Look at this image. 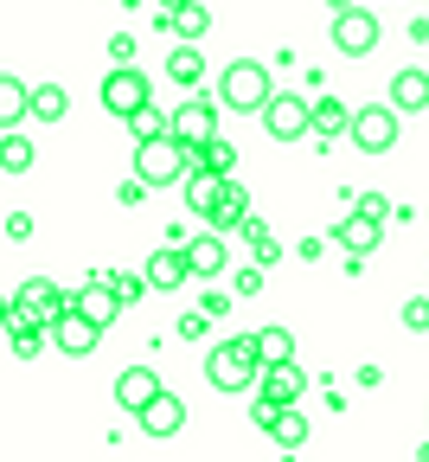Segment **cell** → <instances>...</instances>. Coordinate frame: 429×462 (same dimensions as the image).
<instances>
[{
	"mask_svg": "<svg viewBox=\"0 0 429 462\" xmlns=\"http://www.w3.org/2000/svg\"><path fill=\"white\" fill-rule=\"evenodd\" d=\"M263 346H257V334H231V340H218L212 354H205V379H212V392H251V385H263Z\"/></svg>",
	"mask_w": 429,
	"mask_h": 462,
	"instance_id": "obj_1",
	"label": "cell"
},
{
	"mask_svg": "<svg viewBox=\"0 0 429 462\" xmlns=\"http://www.w3.org/2000/svg\"><path fill=\"white\" fill-rule=\"evenodd\" d=\"M193 167H199V148L179 142V135H148V142H135V173H141L148 187H173V180H187Z\"/></svg>",
	"mask_w": 429,
	"mask_h": 462,
	"instance_id": "obj_2",
	"label": "cell"
},
{
	"mask_svg": "<svg viewBox=\"0 0 429 462\" xmlns=\"http://www.w3.org/2000/svg\"><path fill=\"white\" fill-rule=\"evenodd\" d=\"M276 90H269V71L257 65V58H237V65H224L218 71V103L237 116V109H257L263 116V103H269Z\"/></svg>",
	"mask_w": 429,
	"mask_h": 462,
	"instance_id": "obj_3",
	"label": "cell"
},
{
	"mask_svg": "<svg viewBox=\"0 0 429 462\" xmlns=\"http://www.w3.org/2000/svg\"><path fill=\"white\" fill-rule=\"evenodd\" d=\"M397 103L385 97V103H365V109H352V142H359V154H391L397 148Z\"/></svg>",
	"mask_w": 429,
	"mask_h": 462,
	"instance_id": "obj_4",
	"label": "cell"
},
{
	"mask_svg": "<svg viewBox=\"0 0 429 462\" xmlns=\"http://www.w3.org/2000/svg\"><path fill=\"white\" fill-rule=\"evenodd\" d=\"M96 97H103V109H109V116H122V123H129L135 109H148V103H154V97H148L141 65H115V71L96 84Z\"/></svg>",
	"mask_w": 429,
	"mask_h": 462,
	"instance_id": "obj_5",
	"label": "cell"
},
{
	"mask_svg": "<svg viewBox=\"0 0 429 462\" xmlns=\"http://www.w3.org/2000/svg\"><path fill=\"white\" fill-rule=\"evenodd\" d=\"M263 129L269 142H301V135H315V103H301V97H269L263 103Z\"/></svg>",
	"mask_w": 429,
	"mask_h": 462,
	"instance_id": "obj_6",
	"label": "cell"
},
{
	"mask_svg": "<svg viewBox=\"0 0 429 462\" xmlns=\"http://www.w3.org/2000/svg\"><path fill=\"white\" fill-rule=\"evenodd\" d=\"M372 45H379V14H372V7L333 14V51H340V58H365Z\"/></svg>",
	"mask_w": 429,
	"mask_h": 462,
	"instance_id": "obj_7",
	"label": "cell"
},
{
	"mask_svg": "<svg viewBox=\"0 0 429 462\" xmlns=\"http://www.w3.org/2000/svg\"><path fill=\"white\" fill-rule=\"evenodd\" d=\"M65 309H78V289L65 296V289H51L45 276H26V289L14 296V315H32V321H45V328L65 315Z\"/></svg>",
	"mask_w": 429,
	"mask_h": 462,
	"instance_id": "obj_8",
	"label": "cell"
},
{
	"mask_svg": "<svg viewBox=\"0 0 429 462\" xmlns=\"http://www.w3.org/2000/svg\"><path fill=\"white\" fill-rule=\"evenodd\" d=\"M218 109H224L218 97H187V103L173 109V135L193 142V148H205V142L218 135Z\"/></svg>",
	"mask_w": 429,
	"mask_h": 462,
	"instance_id": "obj_9",
	"label": "cell"
},
{
	"mask_svg": "<svg viewBox=\"0 0 429 462\" xmlns=\"http://www.w3.org/2000/svg\"><path fill=\"white\" fill-rule=\"evenodd\" d=\"M51 340H58V354L84 360V354H96V340H103V321H90L84 309H65V315L51 321Z\"/></svg>",
	"mask_w": 429,
	"mask_h": 462,
	"instance_id": "obj_10",
	"label": "cell"
},
{
	"mask_svg": "<svg viewBox=\"0 0 429 462\" xmlns=\"http://www.w3.org/2000/svg\"><path fill=\"white\" fill-rule=\"evenodd\" d=\"M154 398H160V379H154V366H122V373H115V404H122L129 418H141Z\"/></svg>",
	"mask_w": 429,
	"mask_h": 462,
	"instance_id": "obj_11",
	"label": "cell"
},
{
	"mask_svg": "<svg viewBox=\"0 0 429 462\" xmlns=\"http://www.w3.org/2000/svg\"><path fill=\"white\" fill-rule=\"evenodd\" d=\"M379 231H385V218L359 206V212H346V218L333 225V245H340L346 257H365V251H372V245H379Z\"/></svg>",
	"mask_w": 429,
	"mask_h": 462,
	"instance_id": "obj_12",
	"label": "cell"
},
{
	"mask_svg": "<svg viewBox=\"0 0 429 462\" xmlns=\"http://www.w3.org/2000/svg\"><path fill=\"white\" fill-rule=\"evenodd\" d=\"M78 309H84L90 321H103V328H109V321H115L122 309H129V302H122V296H115V282H109V276L96 270L90 282H78Z\"/></svg>",
	"mask_w": 429,
	"mask_h": 462,
	"instance_id": "obj_13",
	"label": "cell"
},
{
	"mask_svg": "<svg viewBox=\"0 0 429 462\" xmlns=\"http://www.w3.org/2000/svg\"><path fill=\"white\" fill-rule=\"evenodd\" d=\"M224 180H231V173H218V167H193V173H187V206H193L199 218H212L218 199H224Z\"/></svg>",
	"mask_w": 429,
	"mask_h": 462,
	"instance_id": "obj_14",
	"label": "cell"
},
{
	"mask_svg": "<svg viewBox=\"0 0 429 462\" xmlns=\"http://www.w3.org/2000/svg\"><path fill=\"white\" fill-rule=\"evenodd\" d=\"M193 276V257H187V245H160L154 257H148V282L154 289H179Z\"/></svg>",
	"mask_w": 429,
	"mask_h": 462,
	"instance_id": "obj_15",
	"label": "cell"
},
{
	"mask_svg": "<svg viewBox=\"0 0 429 462\" xmlns=\"http://www.w3.org/2000/svg\"><path fill=\"white\" fill-rule=\"evenodd\" d=\"M301 392H308V373H301L295 360H269V366H263V398H276V404H295Z\"/></svg>",
	"mask_w": 429,
	"mask_h": 462,
	"instance_id": "obj_16",
	"label": "cell"
},
{
	"mask_svg": "<svg viewBox=\"0 0 429 462\" xmlns=\"http://www.w3.org/2000/svg\"><path fill=\"white\" fill-rule=\"evenodd\" d=\"M167 78H173L179 90H199V78H205L199 39H173V51H167Z\"/></svg>",
	"mask_w": 429,
	"mask_h": 462,
	"instance_id": "obj_17",
	"label": "cell"
},
{
	"mask_svg": "<svg viewBox=\"0 0 429 462\" xmlns=\"http://www.w3.org/2000/svg\"><path fill=\"white\" fill-rule=\"evenodd\" d=\"M187 257H193V276H218V270L231 263L224 231H199V238H187Z\"/></svg>",
	"mask_w": 429,
	"mask_h": 462,
	"instance_id": "obj_18",
	"label": "cell"
},
{
	"mask_svg": "<svg viewBox=\"0 0 429 462\" xmlns=\"http://www.w3.org/2000/svg\"><path fill=\"white\" fill-rule=\"evenodd\" d=\"M179 424H187V398H173V392H160L148 411H141V430L148 437H173Z\"/></svg>",
	"mask_w": 429,
	"mask_h": 462,
	"instance_id": "obj_19",
	"label": "cell"
},
{
	"mask_svg": "<svg viewBox=\"0 0 429 462\" xmlns=\"http://www.w3.org/2000/svg\"><path fill=\"white\" fill-rule=\"evenodd\" d=\"M391 103L410 116V109H429V71L423 65H404L397 78H391Z\"/></svg>",
	"mask_w": 429,
	"mask_h": 462,
	"instance_id": "obj_20",
	"label": "cell"
},
{
	"mask_svg": "<svg viewBox=\"0 0 429 462\" xmlns=\"http://www.w3.org/2000/svg\"><path fill=\"white\" fill-rule=\"evenodd\" d=\"M315 135H321V142L352 135V109H346L340 97H321V103H315Z\"/></svg>",
	"mask_w": 429,
	"mask_h": 462,
	"instance_id": "obj_21",
	"label": "cell"
},
{
	"mask_svg": "<svg viewBox=\"0 0 429 462\" xmlns=\"http://www.w3.org/2000/svg\"><path fill=\"white\" fill-rule=\"evenodd\" d=\"M7 346H14V360H32L39 346H45V321H32V315H14V321H7Z\"/></svg>",
	"mask_w": 429,
	"mask_h": 462,
	"instance_id": "obj_22",
	"label": "cell"
},
{
	"mask_svg": "<svg viewBox=\"0 0 429 462\" xmlns=\"http://www.w3.org/2000/svg\"><path fill=\"white\" fill-rule=\"evenodd\" d=\"M65 109H71L65 84H39L32 90V116H39V123H65Z\"/></svg>",
	"mask_w": 429,
	"mask_h": 462,
	"instance_id": "obj_23",
	"label": "cell"
},
{
	"mask_svg": "<svg viewBox=\"0 0 429 462\" xmlns=\"http://www.w3.org/2000/svg\"><path fill=\"white\" fill-rule=\"evenodd\" d=\"M20 116H32V97L20 90V78H0V123H20Z\"/></svg>",
	"mask_w": 429,
	"mask_h": 462,
	"instance_id": "obj_24",
	"label": "cell"
},
{
	"mask_svg": "<svg viewBox=\"0 0 429 462\" xmlns=\"http://www.w3.org/2000/svg\"><path fill=\"white\" fill-rule=\"evenodd\" d=\"M129 129H135V142H148V135H173V109H154V103H148V109L129 116Z\"/></svg>",
	"mask_w": 429,
	"mask_h": 462,
	"instance_id": "obj_25",
	"label": "cell"
},
{
	"mask_svg": "<svg viewBox=\"0 0 429 462\" xmlns=\"http://www.w3.org/2000/svg\"><path fill=\"white\" fill-rule=\"evenodd\" d=\"M103 276L115 282V296H122V302H141L148 289H154V282H148V270H141V276H135V270H103Z\"/></svg>",
	"mask_w": 429,
	"mask_h": 462,
	"instance_id": "obj_26",
	"label": "cell"
},
{
	"mask_svg": "<svg viewBox=\"0 0 429 462\" xmlns=\"http://www.w3.org/2000/svg\"><path fill=\"white\" fill-rule=\"evenodd\" d=\"M257 346H263V360H295V334L288 328H263Z\"/></svg>",
	"mask_w": 429,
	"mask_h": 462,
	"instance_id": "obj_27",
	"label": "cell"
},
{
	"mask_svg": "<svg viewBox=\"0 0 429 462\" xmlns=\"http://www.w3.org/2000/svg\"><path fill=\"white\" fill-rule=\"evenodd\" d=\"M199 167H218V173H231V167H237V148H231L224 135H212V142L199 148Z\"/></svg>",
	"mask_w": 429,
	"mask_h": 462,
	"instance_id": "obj_28",
	"label": "cell"
},
{
	"mask_svg": "<svg viewBox=\"0 0 429 462\" xmlns=\"http://www.w3.org/2000/svg\"><path fill=\"white\" fill-rule=\"evenodd\" d=\"M212 321H218L212 309H193V315H179V321H173V334H179V340H205V334H212Z\"/></svg>",
	"mask_w": 429,
	"mask_h": 462,
	"instance_id": "obj_29",
	"label": "cell"
},
{
	"mask_svg": "<svg viewBox=\"0 0 429 462\" xmlns=\"http://www.w3.org/2000/svg\"><path fill=\"white\" fill-rule=\"evenodd\" d=\"M39 154H32V142H20V135H7V161H0V167H7V173H26Z\"/></svg>",
	"mask_w": 429,
	"mask_h": 462,
	"instance_id": "obj_30",
	"label": "cell"
},
{
	"mask_svg": "<svg viewBox=\"0 0 429 462\" xmlns=\"http://www.w3.org/2000/svg\"><path fill=\"white\" fill-rule=\"evenodd\" d=\"M404 328L410 334H429V296H410L404 302Z\"/></svg>",
	"mask_w": 429,
	"mask_h": 462,
	"instance_id": "obj_31",
	"label": "cell"
},
{
	"mask_svg": "<svg viewBox=\"0 0 429 462\" xmlns=\"http://www.w3.org/2000/svg\"><path fill=\"white\" fill-rule=\"evenodd\" d=\"M263 270H269V263H251V270H237V276H231V289H237V296H257V289H263Z\"/></svg>",
	"mask_w": 429,
	"mask_h": 462,
	"instance_id": "obj_32",
	"label": "cell"
},
{
	"mask_svg": "<svg viewBox=\"0 0 429 462\" xmlns=\"http://www.w3.org/2000/svg\"><path fill=\"white\" fill-rule=\"evenodd\" d=\"M115 199H122V206H141V199H148V180H141V173H129V180L115 187Z\"/></svg>",
	"mask_w": 429,
	"mask_h": 462,
	"instance_id": "obj_33",
	"label": "cell"
},
{
	"mask_svg": "<svg viewBox=\"0 0 429 462\" xmlns=\"http://www.w3.org/2000/svg\"><path fill=\"white\" fill-rule=\"evenodd\" d=\"M109 58H115V65H135V32H115L109 39Z\"/></svg>",
	"mask_w": 429,
	"mask_h": 462,
	"instance_id": "obj_34",
	"label": "cell"
},
{
	"mask_svg": "<svg viewBox=\"0 0 429 462\" xmlns=\"http://www.w3.org/2000/svg\"><path fill=\"white\" fill-rule=\"evenodd\" d=\"M410 39H416V45H429V14H423V20H410Z\"/></svg>",
	"mask_w": 429,
	"mask_h": 462,
	"instance_id": "obj_35",
	"label": "cell"
},
{
	"mask_svg": "<svg viewBox=\"0 0 429 462\" xmlns=\"http://www.w3.org/2000/svg\"><path fill=\"white\" fill-rule=\"evenodd\" d=\"M327 7H333V14H346V7H352V0H327Z\"/></svg>",
	"mask_w": 429,
	"mask_h": 462,
	"instance_id": "obj_36",
	"label": "cell"
},
{
	"mask_svg": "<svg viewBox=\"0 0 429 462\" xmlns=\"http://www.w3.org/2000/svg\"><path fill=\"white\" fill-rule=\"evenodd\" d=\"M160 7H187V0H160Z\"/></svg>",
	"mask_w": 429,
	"mask_h": 462,
	"instance_id": "obj_37",
	"label": "cell"
}]
</instances>
